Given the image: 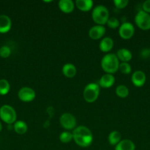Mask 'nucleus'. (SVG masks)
I'll use <instances>...</instances> for the list:
<instances>
[{
	"instance_id": "obj_14",
	"label": "nucleus",
	"mask_w": 150,
	"mask_h": 150,
	"mask_svg": "<svg viewBox=\"0 0 150 150\" xmlns=\"http://www.w3.org/2000/svg\"><path fill=\"white\" fill-rule=\"evenodd\" d=\"M12 22L10 17L6 15L0 16V33H6L11 29Z\"/></svg>"
},
{
	"instance_id": "obj_18",
	"label": "nucleus",
	"mask_w": 150,
	"mask_h": 150,
	"mask_svg": "<svg viewBox=\"0 0 150 150\" xmlns=\"http://www.w3.org/2000/svg\"><path fill=\"white\" fill-rule=\"evenodd\" d=\"M62 72L66 78L71 79L76 76V68L71 63H66L63 65V68H62Z\"/></svg>"
},
{
	"instance_id": "obj_19",
	"label": "nucleus",
	"mask_w": 150,
	"mask_h": 150,
	"mask_svg": "<svg viewBox=\"0 0 150 150\" xmlns=\"http://www.w3.org/2000/svg\"><path fill=\"white\" fill-rule=\"evenodd\" d=\"M135 145L129 139L121 140L116 146L115 150H135Z\"/></svg>"
},
{
	"instance_id": "obj_7",
	"label": "nucleus",
	"mask_w": 150,
	"mask_h": 150,
	"mask_svg": "<svg viewBox=\"0 0 150 150\" xmlns=\"http://www.w3.org/2000/svg\"><path fill=\"white\" fill-rule=\"evenodd\" d=\"M60 123L63 128L71 130L76 128V120L73 114L70 113H64L60 117Z\"/></svg>"
},
{
	"instance_id": "obj_22",
	"label": "nucleus",
	"mask_w": 150,
	"mask_h": 150,
	"mask_svg": "<svg viewBox=\"0 0 150 150\" xmlns=\"http://www.w3.org/2000/svg\"><path fill=\"white\" fill-rule=\"evenodd\" d=\"M116 94L121 98H125L129 95V89L124 85H119L116 89Z\"/></svg>"
},
{
	"instance_id": "obj_17",
	"label": "nucleus",
	"mask_w": 150,
	"mask_h": 150,
	"mask_svg": "<svg viewBox=\"0 0 150 150\" xmlns=\"http://www.w3.org/2000/svg\"><path fill=\"white\" fill-rule=\"evenodd\" d=\"M75 5L81 11L88 12L93 8L94 1L92 0H76Z\"/></svg>"
},
{
	"instance_id": "obj_9",
	"label": "nucleus",
	"mask_w": 150,
	"mask_h": 150,
	"mask_svg": "<svg viewBox=\"0 0 150 150\" xmlns=\"http://www.w3.org/2000/svg\"><path fill=\"white\" fill-rule=\"evenodd\" d=\"M18 96L19 99L23 102L29 103L35 99L36 94H35V90L31 87L24 86L19 89L18 92Z\"/></svg>"
},
{
	"instance_id": "obj_16",
	"label": "nucleus",
	"mask_w": 150,
	"mask_h": 150,
	"mask_svg": "<svg viewBox=\"0 0 150 150\" xmlns=\"http://www.w3.org/2000/svg\"><path fill=\"white\" fill-rule=\"evenodd\" d=\"M116 57L121 62H129L132 58V54L129 50L126 48H121L116 53Z\"/></svg>"
},
{
	"instance_id": "obj_24",
	"label": "nucleus",
	"mask_w": 150,
	"mask_h": 150,
	"mask_svg": "<svg viewBox=\"0 0 150 150\" xmlns=\"http://www.w3.org/2000/svg\"><path fill=\"white\" fill-rule=\"evenodd\" d=\"M10 89V85L6 79L0 80V95H4L8 93Z\"/></svg>"
},
{
	"instance_id": "obj_23",
	"label": "nucleus",
	"mask_w": 150,
	"mask_h": 150,
	"mask_svg": "<svg viewBox=\"0 0 150 150\" xmlns=\"http://www.w3.org/2000/svg\"><path fill=\"white\" fill-rule=\"evenodd\" d=\"M59 139L62 143H69L73 140V134L69 131H63L60 133Z\"/></svg>"
},
{
	"instance_id": "obj_15",
	"label": "nucleus",
	"mask_w": 150,
	"mask_h": 150,
	"mask_svg": "<svg viewBox=\"0 0 150 150\" xmlns=\"http://www.w3.org/2000/svg\"><path fill=\"white\" fill-rule=\"evenodd\" d=\"M114 45V42L111 38L105 37L99 42V49L102 52L107 53L112 50Z\"/></svg>"
},
{
	"instance_id": "obj_1",
	"label": "nucleus",
	"mask_w": 150,
	"mask_h": 150,
	"mask_svg": "<svg viewBox=\"0 0 150 150\" xmlns=\"http://www.w3.org/2000/svg\"><path fill=\"white\" fill-rule=\"evenodd\" d=\"M73 140L76 145L81 147H88L93 142V133L88 127L85 126L76 127L72 132Z\"/></svg>"
},
{
	"instance_id": "obj_25",
	"label": "nucleus",
	"mask_w": 150,
	"mask_h": 150,
	"mask_svg": "<svg viewBox=\"0 0 150 150\" xmlns=\"http://www.w3.org/2000/svg\"><path fill=\"white\" fill-rule=\"evenodd\" d=\"M119 70L123 74H129L132 71V67L128 62H121L119 64Z\"/></svg>"
},
{
	"instance_id": "obj_32",
	"label": "nucleus",
	"mask_w": 150,
	"mask_h": 150,
	"mask_svg": "<svg viewBox=\"0 0 150 150\" xmlns=\"http://www.w3.org/2000/svg\"><path fill=\"white\" fill-rule=\"evenodd\" d=\"M149 51H150V48H149Z\"/></svg>"
},
{
	"instance_id": "obj_3",
	"label": "nucleus",
	"mask_w": 150,
	"mask_h": 150,
	"mask_svg": "<svg viewBox=\"0 0 150 150\" xmlns=\"http://www.w3.org/2000/svg\"><path fill=\"white\" fill-rule=\"evenodd\" d=\"M109 11L104 5H97L94 8L92 12V19L96 25L104 26L109 19Z\"/></svg>"
},
{
	"instance_id": "obj_2",
	"label": "nucleus",
	"mask_w": 150,
	"mask_h": 150,
	"mask_svg": "<svg viewBox=\"0 0 150 150\" xmlns=\"http://www.w3.org/2000/svg\"><path fill=\"white\" fill-rule=\"evenodd\" d=\"M119 60L115 54H107L102 57L101 67L106 73L113 74L119 70Z\"/></svg>"
},
{
	"instance_id": "obj_4",
	"label": "nucleus",
	"mask_w": 150,
	"mask_h": 150,
	"mask_svg": "<svg viewBox=\"0 0 150 150\" xmlns=\"http://www.w3.org/2000/svg\"><path fill=\"white\" fill-rule=\"evenodd\" d=\"M100 86L98 83H91L86 85L83 91V98L87 103H94L98 99Z\"/></svg>"
},
{
	"instance_id": "obj_31",
	"label": "nucleus",
	"mask_w": 150,
	"mask_h": 150,
	"mask_svg": "<svg viewBox=\"0 0 150 150\" xmlns=\"http://www.w3.org/2000/svg\"><path fill=\"white\" fill-rule=\"evenodd\" d=\"M1 129H2V125H1V123L0 122V131L1 130Z\"/></svg>"
},
{
	"instance_id": "obj_5",
	"label": "nucleus",
	"mask_w": 150,
	"mask_h": 150,
	"mask_svg": "<svg viewBox=\"0 0 150 150\" xmlns=\"http://www.w3.org/2000/svg\"><path fill=\"white\" fill-rule=\"evenodd\" d=\"M0 117L8 125H11L16 122L17 114L12 106L9 105H3L0 108Z\"/></svg>"
},
{
	"instance_id": "obj_13",
	"label": "nucleus",
	"mask_w": 150,
	"mask_h": 150,
	"mask_svg": "<svg viewBox=\"0 0 150 150\" xmlns=\"http://www.w3.org/2000/svg\"><path fill=\"white\" fill-rule=\"evenodd\" d=\"M60 10L64 13H71L74 11L75 4L72 0H60L58 2Z\"/></svg>"
},
{
	"instance_id": "obj_26",
	"label": "nucleus",
	"mask_w": 150,
	"mask_h": 150,
	"mask_svg": "<svg viewBox=\"0 0 150 150\" xmlns=\"http://www.w3.org/2000/svg\"><path fill=\"white\" fill-rule=\"evenodd\" d=\"M106 24L108 26V27L111 28V29H116V28H118L119 26H120L119 21L115 17L109 18V19L107 20V22Z\"/></svg>"
},
{
	"instance_id": "obj_11",
	"label": "nucleus",
	"mask_w": 150,
	"mask_h": 150,
	"mask_svg": "<svg viewBox=\"0 0 150 150\" xmlns=\"http://www.w3.org/2000/svg\"><path fill=\"white\" fill-rule=\"evenodd\" d=\"M146 74L141 70L135 71L132 73V77H131L132 83H133L134 86H137V87H141V86H144V83H146Z\"/></svg>"
},
{
	"instance_id": "obj_12",
	"label": "nucleus",
	"mask_w": 150,
	"mask_h": 150,
	"mask_svg": "<svg viewBox=\"0 0 150 150\" xmlns=\"http://www.w3.org/2000/svg\"><path fill=\"white\" fill-rule=\"evenodd\" d=\"M115 81H116V79H115V77L113 74L106 73L100 78L98 84L100 87L108 89V88H110L113 86Z\"/></svg>"
},
{
	"instance_id": "obj_8",
	"label": "nucleus",
	"mask_w": 150,
	"mask_h": 150,
	"mask_svg": "<svg viewBox=\"0 0 150 150\" xmlns=\"http://www.w3.org/2000/svg\"><path fill=\"white\" fill-rule=\"evenodd\" d=\"M119 36L124 40H129L135 34V28L130 22H124L120 25L119 29Z\"/></svg>"
},
{
	"instance_id": "obj_21",
	"label": "nucleus",
	"mask_w": 150,
	"mask_h": 150,
	"mask_svg": "<svg viewBox=\"0 0 150 150\" xmlns=\"http://www.w3.org/2000/svg\"><path fill=\"white\" fill-rule=\"evenodd\" d=\"M121 141V134L120 132L112 131L108 136V142L112 146H116Z\"/></svg>"
},
{
	"instance_id": "obj_30",
	"label": "nucleus",
	"mask_w": 150,
	"mask_h": 150,
	"mask_svg": "<svg viewBox=\"0 0 150 150\" xmlns=\"http://www.w3.org/2000/svg\"><path fill=\"white\" fill-rule=\"evenodd\" d=\"M141 55L143 58H146V59L148 58L150 55V51L148 49L142 50V51H141Z\"/></svg>"
},
{
	"instance_id": "obj_10",
	"label": "nucleus",
	"mask_w": 150,
	"mask_h": 150,
	"mask_svg": "<svg viewBox=\"0 0 150 150\" xmlns=\"http://www.w3.org/2000/svg\"><path fill=\"white\" fill-rule=\"evenodd\" d=\"M105 32L106 29L104 26L95 25V26H92L89 29L88 35H89V37L91 39L96 40H99L102 38L104 35V34H105Z\"/></svg>"
},
{
	"instance_id": "obj_27",
	"label": "nucleus",
	"mask_w": 150,
	"mask_h": 150,
	"mask_svg": "<svg viewBox=\"0 0 150 150\" xmlns=\"http://www.w3.org/2000/svg\"><path fill=\"white\" fill-rule=\"evenodd\" d=\"M11 54V50L7 45H4L0 48V56L3 58H7Z\"/></svg>"
},
{
	"instance_id": "obj_28",
	"label": "nucleus",
	"mask_w": 150,
	"mask_h": 150,
	"mask_svg": "<svg viewBox=\"0 0 150 150\" xmlns=\"http://www.w3.org/2000/svg\"><path fill=\"white\" fill-rule=\"evenodd\" d=\"M113 3L116 8L124 9L129 4V1L128 0H114Z\"/></svg>"
},
{
	"instance_id": "obj_29",
	"label": "nucleus",
	"mask_w": 150,
	"mask_h": 150,
	"mask_svg": "<svg viewBox=\"0 0 150 150\" xmlns=\"http://www.w3.org/2000/svg\"><path fill=\"white\" fill-rule=\"evenodd\" d=\"M142 8H143L142 10H144V12H146V13H147L149 14L150 13V0H146V1H145L144 3H143Z\"/></svg>"
},
{
	"instance_id": "obj_20",
	"label": "nucleus",
	"mask_w": 150,
	"mask_h": 150,
	"mask_svg": "<svg viewBox=\"0 0 150 150\" xmlns=\"http://www.w3.org/2000/svg\"><path fill=\"white\" fill-rule=\"evenodd\" d=\"M13 129L16 133L19 135H23L27 131L28 126L25 122L19 120V121H16L13 124Z\"/></svg>"
},
{
	"instance_id": "obj_6",
	"label": "nucleus",
	"mask_w": 150,
	"mask_h": 150,
	"mask_svg": "<svg viewBox=\"0 0 150 150\" xmlns=\"http://www.w3.org/2000/svg\"><path fill=\"white\" fill-rule=\"evenodd\" d=\"M135 24L142 30L150 29V15L144 10H140L135 17Z\"/></svg>"
}]
</instances>
